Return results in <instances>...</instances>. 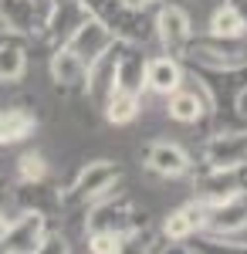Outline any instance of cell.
I'll list each match as a JSON object with an SVG mask.
<instances>
[{"label":"cell","instance_id":"1","mask_svg":"<svg viewBox=\"0 0 247 254\" xmlns=\"http://www.w3.org/2000/svg\"><path fill=\"white\" fill-rule=\"evenodd\" d=\"M119 183H122V163H115V159H92L61 190V210L88 207V203H95L102 196H109L112 190H119Z\"/></svg>","mask_w":247,"mask_h":254},{"label":"cell","instance_id":"2","mask_svg":"<svg viewBox=\"0 0 247 254\" xmlns=\"http://www.w3.org/2000/svg\"><path fill=\"white\" fill-rule=\"evenodd\" d=\"M180 58L200 71H244L247 68V41L244 38H210L193 34Z\"/></svg>","mask_w":247,"mask_h":254},{"label":"cell","instance_id":"3","mask_svg":"<svg viewBox=\"0 0 247 254\" xmlns=\"http://www.w3.org/2000/svg\"><path fill=\"white\" fill-rule=\"evenodd\" d=\"M149 224L146 214H139V207L132 203V196H125L122 190H112L109 196H102L95 203H88V217H85V234H125L132 227Z\"/></svg>","mask_w":247,"mask_h":254},{"label":"cell","instance_id":"4","mask_svg":"<svg viewBox=\"0 0 247 254\" xmlns=\"http://www.w3.org/2000/svg\"><path fill=\"white\" fill-rule=\"evenodd\" d=\"M88 17L85 3L81 0H44L41 3V34L38 38L55 51V48H64L68 38L75 34V27Z\"/></svg>","mask_w":247,"mask_h":254},{"label":"cell","instance_id":"5","mask_svg":"<svg viewBox=\"0 0 247 254\" xmlns=\"http://www.w3.org/2000/svg\"><path fill=\"white\" fill-rule=\"evenodd\" d=\"M200 166L207 170H234L247 166V129H217L200 146Z\"/></svg>","mask_w":247,"mask_h":254},{"label":"cell","instance_id":"6","mask_svg":"<svg viewBox=\"0 0 247 254\" xmlns=\"http://www.w3.org/2000/svg\"><path fill=\"white\" fill-rule=\"evenodd\" d=\"M152 31H156V44L166 55H183V48L193 41V17L186 7L180 3H159L152 10Z\"/></svg>","mask_w":247,"mask_h":254},{"label":"cell","instance_id":"7","mask_svg":"<svg viewBox=\"0 0 247 254\" xmlns=\"http://www.w3.org/2000/svg\"><path fill=\"white\" fill-rule=\"evenodd\" d=\"M193 187L200 190L196 200L203 203H220L227 196L247 193V166H234V170H207L193 163Z\"/></svg>","mask_w":247,"mask_h":254},{"label":"cell","instance_id":"8","mask_svg":"<svg viewBox=\"0 0 247 254\" xmlns=\"http://www.w3.org/2000/svg\"><path fill=\"white\" fill-rule=\"evenodd\" d=\"M146 170L163 180H183V176L193 173V156L186 146L173 142V139H149L146 142Z\"/></svg>","mask_w":247,"mask_h":254},{"label":"cell","instance_id":"9","mask_svg":"<svg viewBox=\"0 0 247 254\" xmlns=\"http://www.w3.org/2000/svg\"><path fill=\"white\" fill-rule=\"evenodd\" d=\"M48 237V217L38 210H20L0 237V254H34Z\"/></svg>","mask_w":247,"mask_h":254},{"label":"cell","instance_id":"10","mask_svg":"<svg viewBox=\"0 0 247 254\" xmlns=\"http://www.w3.org/2000/svg\"><path fill=\"white\" fill-rule=\"evenodd\" d=\"M115 44H119V41H115L112 31H109V27H105L98 17H92V14H88V17L75 27V34L68 38V44H64V48H68L71 55H78V58L92 68L95 61H102L109 51H112Z\"/></svg>","mask_w":247,"mask_h":254},{"label":"cell","instance_id":"11","mask_svg":"<svg viewBox=\"0 0 247 254\" xmlns=\"http://www.w3.org/2000/svg\"><path fill=\"white\" fill-rule=\"evenodd\" d=\"M186 75H190V71H186ZM166 116H170L173 122H180V126H200V122H207V119L213 116V109H210V98H207V92H203V85H200V81H196V85H186V81H183L173 95H166Z\"/></svg>","mask_w":247,"mask_h":254},{"label":"cell","instance_id":"12","mask_svg":"<svg viewBox=\"0 0 247 254\" xmlns=\"http://www.w3.org/2000/svg\"><path fill=\"white\" fill-rule=\"evenodd\" d=\"M146 58L142 48L135 44H115L112 51V75H115V92H132V95H142L146 92Z\"/></svg>","mask_w":247,"mask_h":254},{"label":"cell","instance_id":"13","mask_svg":"<svg viewBox=\"0 0 247 254\" xmlns=\"http://www.w3.org/2000/svg\"><path fill=\"white\" fill-rule=\"evenodd\" d=\"M247 231V193L227 196L220 203H207V224L203 234L213 237H237Z\"/></svg>","mask_w":247,"mask_h":254},{"label":"cell","instance_id":"14","mask_svg":"<svg viewBox=\"0 0 247 254\" xmlns=\"http://www.w3.org/2000/svg\"><path fill=\"white\" fill-rule=\"evenodd\" d=\"M48 71L51 81L61 95H85V85H88V64L71 55L68 48H55L51 58H48Z\"/></svg>","mask_w":247,"mask_h":254},{"label":"cell","instance_id":"15","mask_svg":"<svg viewBox=\"0 0 247 254\" xmlns=\"http://www.w3.org/2000/svg\"><path fill=\"white\" fill-rule=\"evenodd\" d=\"M203 224H207V203L203 200H186V203H180L176 210L166 214L163 237L170 244H186V241L203 234Z\"/></svg>","mask_w":247,"mask_h":254},{"label":"cell","instance_id":"16","mask_svg":"<svg viewBox=\"0 0 247 254\" xmlns=\"http://www.w3.org/2000/svg\"><path fill=\"white\" fill-rule=\"evenodd\" d=\"M41 3L44 0H0V27L20 41L41 34Z\"/></svg>","mask_w":247,"mask_h":254},{"label":"cell","instance_id":"17","mask_svg":"<svg viewBox=\"0 0 247 254\" xmlns=\"http://www.w3.org/2000/svg\"><path fill=\"white\" fill-rule=\"evenodd\" d=\"M186 81V61L176 55H152L146 58V92L152 95H173L180 85Z\"/></svg>","mask_w":247,"mask_h":254},{"label":"cell","instance_id":"18","mask_svg":"<svg viewBox=\"0 0 247 254\" xmlns=\"http://www.w3.org/2000/svg\"><path fill=\"white\" fill-rule=\"evenodd\" d=\"M38 129V116L24 105H7L0 109V146H14V142H24Z\"/></svg>","mask_w":247,"mask_h":254},{"label":"cell","instance_id":"19","mask_svg":"<svg viewBox=\"0 0 247 254\" xmlns=\"http://www.w3.org/2000/svg\"><path fill=\"white\" fill-rule=\"evenodd\" d=\"M17 203L20 210H38V214H55L61 210V190H55L48 180L44 183H17Z\"/></svg>","mask_w":247,"mask_h":254},{"label":"cell","instance_id":"20","mask_svg":"<svg viewBox=\"0 0 247 254\" xmlns=\"http://www.w3.org/2000/svg\"><path fill=\"white\" fill-rule=\"evenodd\" d=\"M27 75V48L20 38L0 44V85H20Z\"/></svg>","mask_w":247,"mask_h":254},{"label":"cell","instance_id":"21","mask_svg":"<svg viewBox=\"0 0 247 254\" xmlns=\"http://www.w3.org/2000/svg\"><path fill=\"white\" fill-rule=\"evenodd\" d=\"M102 116L112 126H129L142 116V95H132V92H112L102 105Z\"/></svg>","mask_w":247,"mask_h":254},{"label":"cell","instance_id":"22","mask_svg":"<svg viewBox=\"0 0 247 254\" xmlns=\"http://www.w3.org/2000/svg\"><path fill=\"white\" fill-rule=\"evenodd\" d=\"M115 254H156V231L149 224H142V227H132V231L119 234Z\"/></svg>","mask_w":247,"mask_h":254},{"label":"cell","instance_id":"23","mask_svg":"<svg viewBox=\"0 0 247 254\" xmlns=\"http://www.w3.org/2000/svg\"><path fill=\"white\" fill-rule=\"evenodd\" d=\"M207 34H210V38H244L247 31H244V24L237 20V14L224 3V7H217V10L210 14Z\"/></svg>","mask_w":247,"mask_h":254},{"label":"cell","instance_id":"24","mask_svg":"<svg viewBox=\"0 0 247 254\" xmlns=\"http://www.w3.org/2000/svg\"><path fill=\"white\" fill-rule=\"evenodd\" d=\"M51 176V166H48V159L41 156V153H24L17 159V183H44Z\"/></svg>","mask_w":247,"mask_h":254},{"label":"cell","instance_id":"25","mask_svg":"<svg viewBox=\"0 0 247 254\" xmlns=\"http://www.w3.org/2000/svg\"><path fill=\"white\" fill-rule=\"evenodd\" d=\"M196 248L203 254H247V241H234V237H213V234H200L193 237Z\"/></svg>","mask_w":247,"mask_h":254},{"label":"cell","instance_id":"26","mask_svg":"<svg viewBox=\"0 0 247 254\" xmlns=\"http://www.w3.org/2000/svg\"><path fill=\"white\" fill-rule=\"evenodd\" d=\"M34 254H71V241L61 234V231H48V237L38 244Z\"/></svg>","mask_w":247,"mask_h":254},{"label":"cell","instance_id":"27","mask_svg":"<svg viewBox=\"0 0 247 254\" xmlns=\"http://www.w3.org/2000/svg\"><path fill=\"white\" fill-rule=\"evenodd\" d=\"M115 234H88V251L92 254H115Z\"/></svg>","mask_w":247,"mask_h":254},{"label":"cell","instance_id":"28","mask_svg":"<svg viewBox=\"0 0 247 254\" xmlns=\"http://www.w3.org/2000/svg\"><path fill=\"white\" fill-rule=\"evenodd\" d=\"M125 10H139V14H152L159 7V0H119Z\"/></svg>","mask_w":247,"mask_h":254},{"label":"cell","instance_id":"29","mask_svg":"<svg viewBox=\"0 0 247 254\" xmlns=\"http://www.w3.org/2000/svg\"><path fill=\"white\" fill-rule=\"evenodd\" d=\"M227 7L237 14V20L244 24V31H247V0H227Z\"/></svg>","mask_w":247,"mask_h":254},{"label":"cell","instance_id":"30","mask_svg":"<svg viewBox=\"0 0 247 254\" xmlns=\"http://www.w3.org/2000/svg\"><path fill=\"white\" fill-rule=\"evenodd\" d=\"M170 254H203L196 244H170Z\"/></svg>","mask_w":247,"mask_h":254},{"label":"cell","instance_id":"31","mask_svg":"<svg viewBox=\"0 0 247 254\" xmlns=\"http://www.w3.org/2000/svg\"><path fill=\"white\" fill-rule=\"evenodd\" d=\"M10 38H14V34H7V31L0 27V44H3V41H10Z\"/></svg>","mask_w":247,"mask_h":254}]
</instances>
